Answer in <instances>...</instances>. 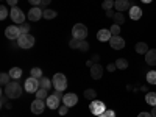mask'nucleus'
<instances>
[{"label": "nucleus", "mask_w": 156, "mask_h": 117, "mask_svg": "<svg viewBox=\"0 0 156 117\" xmlns=\"http://www.w3.org/2000/svg\"><path fill=\"white\" fill-rule=\"evenodd\" d=\"M5 95L8 97V98H11V100H16V98H19L20 95H22V86L17 83V81H11V83H8L6 86H5Z\"/></svg>", "instance_id": "1"}, {"label": "nucleus", "mask_w": 156, "mask_h": 117, "mask_svg": "<svg viewBox=\"0 0 156 117\" xmlns=\"http://www.w3.org/2000/svg\"><path fill=\"white\" fill-rule=\"evenodd\" d=\"M51 83H53L55 90H62L64 92L66 87H67V78H66L64 73H55L53 78H51Z\"/></svg>", "instance_id": "2"}, {"label": "nucleus", "mask_w": 156, "mask_h": 117, "mask_svg": "<svg viewBox=\"0 0 156 117\" xmlns=\"http://www.w3.org/2000/svg\"><path fill=\"white\" fill-rule=\"evenodd\" d=\"M72 37L78 39V41H84L87 37V27L84 23H75L72 28Z\"/></svg>", "instance_id": "3"}, {"label": "nucleus", "mask_w": 156, "mask_h": 117, "mask_svg": "<svg viewBox=\"0 0 156 117\" xmlns=\"http://www.w3.org/2000/svg\"><path fill=\"white\" fill-rule=\"evenodd\" d=\"M34 36H31V34H20L19 36V39H17V47H20V48H31L33 45H34Z\"/></svg>", "instance_id": "4"}, {"label": "nucleus", "mask_w": 156, "mask_h": 117, "mask_svg": "<svg viewBox=\"0 0 156 117\" xmlns=\"http://www.w3.org/2000/svg\"><path fill=\"white\" fill-rule=\"evenodd\" d=\"M9 16H11V20L16 22L17 25H22L25 22V12L19 6H12L11 11H9Z\"/></svg>", "instance_id": "5"}, {"label": "nucleus", "mask_w": 156, "mask_h": 117, "mask_svg": "<svg viewBox=\"0 0 156 117\" xmlns=\"http://www.w3.org/2000/svg\"><path fill=\"white\" fill-rule=\"evenodd\" d=\"M23 87H25V90H27V92H30V94H36V92H37V89L41 87V83H39L37 78L30 76V78H27V80H25Z\"/></svg>", "instance_id": "6"}, {"label": "nucleus", "mask_w": 156, "mask_h": 117, "mask_svg": "<svg viewBox=\"0 0 156 117\" xmlns=\"http://www.w3.org/2000/svg\"><path fill=\"white\" fill-rule=\"evenodd\" d=\"M89 109L97 117V115H101L103 112L106 111V106H105V103L100 101V100H92V101H90V105H89Z\"/></svg>", "instance_id": "7"}, {"label": "nucleus", "mask_w": 156, "mask_h": 117, "mask_svg": "<svg viewBox=\"0 0 156 117\" xmlns=\"http://www.w3.org/2000/svg\"><path fill=\"white\" fill-rule=\"evenodd\" d=\"M20 28L17 27V25H9V27L5 30V36L8 39H11V41H17L19 36H20Z\"/></svg>", "instance_id": "8"}, {"label": "nucleus", "mask_w": 156, "mask_h": 117, "mask_svg": "<svg viewBox=\"0 0 156 117\" xmlns=\"http://www.w3.org/2000/svg\"><path fill=\"white\" fill-rule=\"evenodd\" d=\"M27 17H28V20H31V22H37L41 17H44V9L39 8V6H33V8L28 11Z\"/></svg>", "instance_id": "9"}, {"label": "nucleus", "mask_w": 156, "mask_h": 117, "mask_svg": "<svg viewBox=\"0 0 156 117\" xmlns=\"http://www.w3.org/2000/svg\"><path fill=\"white\" fill-rule=\"evenodd\" d=\"M109 44L114 50H122V48H125V39L117 34V36H112L109 39Z\"/></svg>", "instance_id": "10"}, {"label": "nucleus", "mask_w": 156, "mask_h": 117, "mask_svg": "<svg viewBox=\"0 0 156 117\" xmlns=\"http://www.w3.org/2000/svg\"><path fill=\"white\" fill-rule=\"evenodd\" d=\"M44 109H45V103H44V100L36 98V100L31 103V112H33V114H42Z\"/></svg>", "instance_id": "11"}, {"label": "nucleus", "mask_w": 156, "mask_h": 117, "mask_svg": "<svg viewBox=\"0 0 156 117\" xmlns=\"http://www.w3.org/2000/svg\"><path fill=\"white\" fill-rule=\"evenodd\" d=\"M62 101H64V105L66 106H75L76 103H78V95L76 94H73V92H69V94H66L62 97Z\"/></svg>", "instance_id": "12"}, {"label": "nucleus", "mask_w": 156, "mask_h": 117, "mask_svg": "<svg viewBox=\"0 0 156 117\" xmlns=\"http://www.w3.org/2000/svg\"><path fill=\"white\" fill-rule=\"evenodd\" d=\"M90 76L94 78V80H100L103 76V67L100 66L98 62H95L92 67H90Z\"/></svg>", "instance_id": "13"}, {"label": "nucleus", "mask_w": 156, "mask_h": 117, "mask_svg": "<svg viewBox=\"0 0 156 117\" xmlns=\"http://www.w3.org/2000/svg\"><path fill=\"white\" fill-rule=\"evenodd\" d=\"M114 8L119 11V12H123V11L131 8V5H129L128 0H115V2H114Z\"/></svg>", "instance_id": "14"}, {"label": "nucleus", "mask_w": 156, "mask_h": 117, "mask_svg": "<svg viewBox=\"0 0 156 117\" xmlns=\"http://www.w3.org/2000/svg\"><path fill=\"white\" fill-rule=\"evenodd\" d=\"M47 108H50V109H58L59 108V98L55 94L47 97Z\"/></svg>", "instance_id": "15"}, {"label": "nucleus", "mask_w": 156, "mask_h": 117, "mask_svg": "<svg viewBox=\"0 0 156 117\" xmlns=\"http://www.w3.org/2000/svg\"><path fill=\"white\" fill-rule=\"evenodd\" d=\"M111 37H112V34H111V31L106 30V28H101V30H98V33H97V39H98L100 42H106V41H109Z\"/></svg>", "instance_id": "16"}, {"label": "nucleus", "mask_w": 156, "mask_h": 117, "mask_svg": "<svg viewBox=\"0 0 156 117\" xmlns=\"http://www.w3.org/2000/svg\"><path fill=\"white\" fill-rule=\"evenodd\" d=\"M145 61L148 66H156V48H151L145 53Z\"/></svg>", "instance_id": "17"}, {"label": "nucleus", "mask_w": 156, "mask_h": 117, "mask_svg": "<svg viewBox=\"0 0 156 117\" xmlns=\"http://www.w3.org/2000/svg\"><path fill=\"white\" fill-rule=\"evenodd\" d=\"M129 11V19H133V20H139L140 17H142V9L139 8V6H131L128 9Z\"/></svg>", "instance_id": "18"}, {"label": "nucleus", "mask_w": 156, "mask_h": 117, "mask_svg": "<svg viewBox=\"0 0 156 117\" xmlns=\"http://www.w3.org/2000/svg\"><path fill=\"white\" fill-rule=\"evenodd\" d=\"M134 48H136V51H137L139 55H145L147 51L150 50V48H148V45H147L145 42H137V44L134 45Z\"/></svg>", "instance_id": "19"}, {"label": "nucleus", "mask_w": 156, "mask_h": 117, "mask_svg": "<svg viewBox=\"0 0 156 117\" xmlns=\"http://www.w3.org/2000/svg\"><path fill=\"white\" fill-rule=\"evenodd\" d=\"M9 75H11V78H14V80H17V78H20L22 76V69L20 67H12V69H9V72H8Z\"/></svg>", "instance_id": "20"}, {"label": "nucleus", "mask_w": 156, "mask_h": 117, "mask_svg": "<svg viewBox=\"0 0 156 117\" xmlns=\"http://www.w3.org/2000/svg\"><path fill=\"white\" fill-rule=\"evenodd\" d=\"M147 83L156 86V70H150V72H147Z\"/></svg>", "instance_id": "21"}, {"label": "nucleus", "mask_w": 156, "mask_h": 117, "mask_svg": "<svg viewBox=\"0 0 156 117\" xmlns=\"http://www.w3.org/2000/svg\"><path fill=\"white\" fill-rule=\"evenodd\" d=\"M115 66H117V69L125 70V69H128V61L123 59V58H117L115 59Z\"/></svg>", "instance_id": "22"}, {"label": "nucleus", "mask_w": 156, "mask_h": 117, "mask_svg": "<svg viewBox=\"0 0 156 117\" xmlns=\"http://www.w3.org/2000/svg\"><path fill=\"white\" fill-rule=\"evenodd\" d=\"M48 89H44V87H39L37 89V92H36V97L39 98V100H47V97H48Z\"/></svg>", "instance_id": "23"}, {"label": "nucleus", "mask_w": 156, "mask_h": 117, "mask_svg": "<svg viewBox=\"0 0 156 117\" xmlns=\"http://www.w3.org/2000/svg\"><path fill=\"white\" fill-rule=\"evenodd\" d=\"M145 101L151 106H156V92H148L145 95Z\"/></svg>", "instance_id": "24"}, {"label": "nucleus", "mask_w": 156, "mask_h": 117, "mask_svg": "<svg viewBox=\"0 0 156 117\" xmlns=\"http://www.w3.org/2000/svg\"><path fill=\"white\" fill-rule=\"evenodd\" d=\"M112 20H114V23H117V25H122V23L125 22V16H123V12H119V11H117L115 14H114V17H112Z\"/></svg>", "instance_id": "25"}, {"label": "nucleus", "mask_w": 156, "mask_h": 117, "mask_svg": "<svg viewBox=\"0 0 156 117\" xmlns=\"http://www.w3.org/2000/svg\"><path fill=\"white\" fill-rule=\"evenodd\" d=\"M56 16H58V12H56V11L48 9V8L44 9V19H47V20H48V19H55Z\"/></svg>", "instance_id": "26"}, {"label": "nucleus", "mask_w": 156, "mask_h": 117, "mask_svg": "<svg viewBox=\"0 0 156 117\" xmlns=\"http://www.w3.org/2000/svg\"><path fill=\"white\" fill-rule=\"evenodd\" d=\"M39 83H41V87H44V89H50L51 86H53V83H51V80H48L47 76H42L41 80H39Z\"/></svg>", "instance_id": "27"}, {"label": "nucleus", "mask_w": 156, "mask_h": 117, "mask_svg": "<svg viewBox=\"0 0 156 117\" xmlns=\"http://www.w3.org/2000/svg\"><path fill=\"white\" fill-rule=\"evenodd\" d=\"M95 97H97V92H95L94 89H86V90H84V98H87V100L92 101V100H95Z\"/></svg>", "instance_id": "28"}, {"label": "nucleus", "mask_w": 156, "mask_h": 117, "mask_svg": "<svg viewBox=\"0 0 156 117\" xmlns=\"http://www.w3.org/2000/svg\"><path fill=\"white\" fill-rule=\"evenodd\" d=\"M112 6H114V0H103L101 8L105 9V11H108V9H112Z\"/></svg>", "instance_id": "29"}, {"label": "nucleus", "mask_w": 156, "mask_h": 117, "mask_svg": "<svg viewBox=\"0 0 156 117\" xmlns=\"http://www.w3.org/2000/svg\"><path fill=\"white\" fill-rule=\"evenodd\" d=\"M9 78H11V75L6 73V72H3L2 75H0V83H2L3 86H6V84L9 83Z\"/></svg>", "instance_id": "30"}, {"label": "nucleus", "mask_w": 156, "mask_h": 117, "mask_svg": "<svg viewBox=\"0 0 156 117\" xmlns=\"http://www.w3.org/2000/svg\"><path fill=\"white\" fill-rule=\"evenodd\" d=\"M19 28H20V33H22V34H28V33H30V28H31V27H30V23L23 22L22 25H19Z\"/></svg>", "instance_id": "31"}, {"label": "nucleus", "mask_w": 156, "mask_h": 117, "mask_svg": "<svg viewBox=\"0 0 156 117\" xmlns=\"http://www.w3.org/2000/svg\"><path fill=\"white\" fill-rule=\"evenodd\" d=\"M31 76L37 78V80H41V78H42V70L39 69V67H33L31 69Z\"/></svg>", "instance_id": "32"}, {"label": "nucleus", "mask_w": 156, "mask_h": 117, "mask_svg": "<svg viewBox=\"0 0 156 117\" xmlns=\"http://www.w3.org/2000/svg\"><path fill=\"white\" fill-rule=\"evenodd\" d=\"M6 17H8V8L5 5H2V6H0V19L5 20Z\"/></svg>", "instance_id": "33"}, {"label": "nucleus", "mask_w": 156, "mask_h": 117, "mask_svg": "<svg viewBox=\"0 0 156 117\" xmlns=\"http://www.w3.org/2000/svg\"><path fill=\"white\" fill-rule=\"evenodd\" d=\"M109 31H111V34H112V36H117V34L120 33V25H117V23L111 25V28H109Z\"/></svg>", "instance_id": "34"}, {"label": "nucleus", "mask_w": 156, "mask_h": 117, "mask_svg": "<svg viewBox=\"0 0 156 117\" xmlns=\"http://www.w3.org/2000/svg\"><path fill=\"white\" fill-rule=\"evenodd\" d=\"M78 50H81V51H87L89 50V44H87L86 39L84 41H80V44H78Z\"/></svg>", "instance_id": "35"}, {"label": "nucleus", "mask_w": 156, "mask_h": 117, "mask_svg": "<svg viewBox=\"0 0 156 117\" xmlns=\"http://www.w3.org/2000/svg\"><path fill=\"white\" fill-rule=\"evenodd\" d=\"M78 44H80V41H78V39H75V37H72V41L69 42V47H72V48H78Z\"/></svg>", "instance_id": "36"}, {"label": "nucleus", "mask_w": 156, "mask_h": 117, "mask_svg": "<svg viewBox=\"0 0 156 117\" xmlns=\"http://www.w3.org/2000/svg\"><path fill=\"white\" fill-rule=\"evenodd\" d=\"M58 111H59V114H61V115H66V114H67V111H69V106L62 105V106H59V109H58Z\"/></svg>", "instance_id": "37"}, {"label": "nucleus", "mask_w": 156, "mask_h": 117, "mask_svg": "<svg viewBox=\"0 0 156 117\" xmlns=\"http://www.w3.org/2000/svg\"><path fill=\"white\" fill-rule=\"evenodd\" d=\"M51 3V0H42V2H41V5H39V8H42V9H45L48 5Z\"/></svg>", "instance_id": "38"}, {"label": "nucleus", "mask_w": 156, "mask_h": 117, "mask_svg": "<svg viewBox=\"0 0 156 117\" xmlns=\"http://www.w3.org/2000/svg\"><path fill=\"white\" fill-rule=\"evenodd\" d=\"M103 115H105V117H115V112L112 109H106L105 112H103Z\"/></svg>", "instance_id": "39"}, {"label": "nucleus", "mask_w": 156, "mask_h": 117, "mask_svg": "<svg viewBox=\"0 0 156 117\" xmlns=\"http://www.w3.org/2000/svg\"><path fill=\"white\" fill-rule=\"evenodd\" d=\"M115 69H117L115 62H109V64H108V72H114Z\"/></svg>", "instance_id": "40"}, {"label": "nucleus", "mask_w": 156, "mask_h": 117, "mask_svg": "<svg viewBox=\"0 0 156 117\" xmlns=\"http://www.w3.org/2000/svg\"><path fill=\"white\" fill-rule=\"evenodd\" d=\"M137 117H153V115H151V112L144 111V112H139V114H137Z\"/></svg>", "instance_id": "41"}, {"label": "nucleus", "mask_w": 156, "mask_h": 117, "mask_svg": "<svg viewBox=\"0 0 156 117\" xmlns=\"http://www.w3.org/2000/svg\"><path fill=\"white\" fill-rule=\"evenodd\" d=\"M28 2H30V5H33V6H39L42 0H28Z\"/></svg>", "instance_id": "42"}, {"label": "nucleus", "mask_w": 156, "mask_h": 117, "mask_svg": "<svg viewBox=\"0 0 156 117\" xmlns=\"http://www.w3.org/2000/svg\"><path fill=\"white\" fill-rule=\"evenodd\" d=\"M17 2H19V0H6V3L9 6H17Z\"/></svg>", "instance_id": "43"}, {"label": "nucleus", "mask_w": 156, "mask_h": 117, "mask_svg": "<svg viewBox=\"0 0 156 117\" xmlns=\"http://www.w3.org/2000/svg\"><path fill=\"white\" fill-rule=\"evenodd\" d=\"M105 12H106V17H114V14H115L112 9H108V11H105Z\"/></svg>", "instance_id": "44"}, {"label": "nucleus", "mask_w": 156, "mask_h": 117, "mask_svg": "<svg viewBox=\"0 0 156 117\" xmlns=\"http://www.w3.org/2000/svg\"><path fill=\"white\" fill-rule=\"evenodd\" d=\"M55 95L58 97V98H62L64 95H62V90H55Z\"/></svg>", "instance_id": "45"}, {"label": "nucleus", "mask_w": 156, "mask_h": 117, "mask_svg": "<svg viewBox=\"0 0 156 117\" xmlns=\"http://www.w3.org/2000/svg\"><path fill=\"white\" fill-rule=\"evenodd\" d=\"M94 64H95V62H94L92 59H90V61H87V62H86V66H87V67H92V66H94Z\"/></svg>", "instance_id": "46"}, {"label": "nucleus", "mask_w": 156, "mask_h": 117, "mask_svg": "<svg viewBox=\"0 0 156 117\" xmlns=\"http://www.w3.org/2000/svg\"><path fill=\"white\" fill-rule=\"evenodd\" d=\"M98 59H100L98 55H94V56H92V61H94V62H98Z\"/></svg>", "instance_id": "47"}, {"label": "nucleus", "mask_w": 156, "mask_h": 117, "mask_svg": "<svg viewBox=\"0 0 156 117\" xmlns=\"http://www.w3.org/2000/svg\"><path fill=\"white\" fill-rule=\"evenodd\" d=\"M151 115L156 117V106H153V109H151Z\"/></svg>", "instance_id": "48"}, {"label": "nucleus", "mask_w": 156, "mask_h": 117, "mask_svg": "<svg viewBox=\"0 0 156 117\" xmlns=\"http://www.w3.org/2000/svg\"><path fill=\"white\" fill-rule=\"evenodd\" d=\"M140 2H142V3H150L151 0H140Z\"/></svg>", "instance_id": "49"}, {"label": "nucleus", "mask_w": 156, "mask_h": 117, "mask_svg": "<svg viewBox=\"0 0 156 117\" xmlns=\"http://www.w3.org/2000/svg\"><path fill=\"white\" fill-rule=\"evenodd\" d=\"M97 117H105V115H103V114H101V115H97Z\"/></svg>", "instance_id": "50"}]
</instances>
